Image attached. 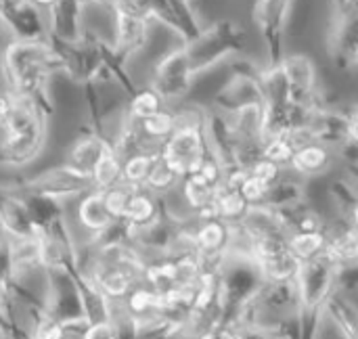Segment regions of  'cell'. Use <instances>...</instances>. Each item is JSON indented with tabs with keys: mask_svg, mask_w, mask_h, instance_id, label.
Returning a JSON list of instances; mask_svg holds the SVG:
<instances>
[{
	"mask_svg": "<svg viewBox=\"0 0 358 339\" xmlns=\"http://www.w3.org/2000/svg\"><path fill=\"white\" fill-rule=\"evenodd\" d=\"M0 69L6 90L15 96L29 99L46 117L52 113L48 96L50 75L63 71L61 57L50 42H19L10 40L0 57Z\"/></svg>",
	"mask_w": 358,
	"mask_h": 339,
	"instance_id": "cell-1",
	"label": "cell"
},
{
	"mask_svg": "<svg viewBox=\"0 0 358 339\" xmlns=\"http://www.w3.org/2000/svg\"><path fill=\"white\" fill-rule=\"evenodd\" d=\"M48 117L29 101L17 96V105L0 128V166L25 168L42 155Z\"/></svg>",
	"mask_w": 358,
	"mask_h": 339,
	"instance_id": "cell-2",
	"label": "cell"
},
{
	"mask_svg": "<svg viewBox=\"0 0 358 339\" xmlns=\"http://www.w3.org/2000/svg\"><path fill=\"white\" fill-rule=\"evenodd\" d=\"M174 132L159 147V157L178 178H182L195 174L210 151L203 132L206 113L197 107H185L174 111Z\"/></svg>",
	"mask_w": 358,
	"mask_h": 339,
	"instance_id": "cell-3",
	"label": "cell"
},
{
	"mask_svg": "<svg viewBox=\"0 0 358 339\" xmlns=\"http://www.w3.org/2000/svg\"><path fill=\"white\" fill-rule=\"evenodd\" d=\"M248 34L233 19H218L212 25H203V29L189 42H182L191 71L195 75L210 71L218 63H222L233 52H241L245 48Z\"/></svg>",
	"mask_w": 358,
	"mask_h": 339,
	"instance_id": "cell-4",
	"label": "cell"
},
{
	"mask_svg": "<svg viewBox=\"0 0 358 339\" xmlns=\"http://www.w3.org/2000/svg\"><path fill=\"white\" fill-rule=\"evenodd\" d=\"M336 273L338 268L325 256L300 264V271L296 275V289L300 296L302 321L317 319L336 287Z\"/></svg>",
	"mask_w": 358,
	"mask_h": 339,
	"instance_id": "cell-5",
	"label": "cell"
},
{
	"mask_svg": "<svg viewBox=\"0 0 358 339\" xmlns=\"http://www.w3.org/2000/svg\"><path fill=\"white\" fill-rule=\"evenodd\" d=\"M264 105V92L260 86V69L252 61H237L233 65V78L214 96V109L231 115L239 109Z\"/></svg>",
	"mask_w": 358,
	"mask_h": 339,
	"instance_id": "cell-6",
	"label": "cell"
},
{
	"mask_svg": "<svg viewBox=\"0 0 358 339\" xmlns=\"http://www.w3.org/2000/svg\"><path fill=\"white\" fill-rule=\"evenodd\" d=\"M294 0H256L252 8L254 23L266 48V67H277L285 55V27L289 23Z\"/></svg>",
	"mask_w": 358,
	"mask_h": 339,
	"instance_id": "cell-7",
	"label": "cell"
},
{
	"mask_svg": "<svg viewBox=\"0 0 358 339\" xmlns=\"http://www.w3.org/2000/svg\"><path fill=\"white\" fill-rule=\"evenodd\" d=\"M193 80H195V73L191 71L185 46H178V48L168 50L155 61L149 86L168 105V103L185 99L193 88Z\"/></svg>",
	"mask_w": 358,
	"mask_h": 339,
	"instance_id": "cell-8",
	"label": "cell"
},
{
	"mask_svg": "<svg viewBox=\"0 0 358 339\" xmlns=\"http://www.w3.org/2000/svg\"><path fill=\"white\" fill-rule=\"evenodd\" d=\"M13 187L31 191V193H40V195H46V197L67 203V201L76 199L78 195L90 191V178L86 174L76 172L67 164H61V166L46 168L34 176H27Z\"/></svg>",
	"mask_w": 358,
	"mask_h": 339,
	"instance_id": "cell-9",
	"label": "cell"
},
{
	"mask_svg": "<svg viewBox=\"0 0 358 339\" xmlns=\"http://www.w3.org/2000/svg\"><path fill=\"white\" fill-rule=\"evenodd\" d=\"M67 203H71V216L65 214V218H67L73 243H90L96 235H101L105 229L113 224L111 216L105 210L103 191L90 189Z\"/></svg>",
	"mask_w": 358,
	"mask_h": 339,
	"instance_id": "cell-10",
	"label": "cell"
},
{
	"mask_svg": "<svg viewBox=\"0 0 358 339\" xmlns=\"http://www.w3.org/2000/svg\"><path fill=\"white\" fill-rule=\"evenodd\" d=\"M2 25L19 42L48 40L46 13L31 0H2Z\"/></svg>",
	"mask_w": 358,
	"mask_h": 339,
	"instance_id": "cell-11",
	"label": "cell"
},
{
	"mask_svg": "<svg viewBox=\"0 0 358 339\" xmlns=\"http://www.w3.org/2000/svg\"><path fill=\"white\" fill-rule=\"evenodd\" d=\"M84 0H52L46 6L48 40L63 44H80L84 38Z\"/></svg>",
	"mask_w": 358,
	"mask_h": 339,
	"instance_id": "cell-12",
	"label": "cell"
},
{
	"mask_svg": "<svg viewBox=\"0 0 358 339\" xmlns=\"http://www.w3.org/2000/svg\"><path fill=\"white\" fill-rule=\"evenodd\" d=\"M109 10L113 13V42L109 44L115 50V55L124 63H128L130 57H134L147 46L151 21L138 15L117 10V8H109Z\"/></svg>",
	"mask_w": 358,
	"mask_h": 339,
	"instance_id": "cell-13",
	"label": "cell"
},
{
	"mask_svg": "<svg viewBox=\"0 0 358 339\" xmlns=\"http://www.w3.org/2000/svg\"><path fill=\"white\" fill-rule=\"evenodd\" d=\"M327 48L334 65L342 71H352L358 63V15L331 17Z\"/></svg>",
	"mask_w": 358,
	"mask_h": 339,
	"instance_id": "cell-14",
	"label": "cell"
},
{
	"mask_svg": "<svg viewBox=\"0 0 358 339\" xmlns=\"http://www.w3.org/2000/svg\"><path fill=\"white\" fill-rule=\"evenodd\" d=\"M336 159L338 157H336L334 149H329L327 145H323L319 140H313L294 151L285 170L302 180H315L319 176L327 174L334 168Z\"/></svg>",
	"mask_w": 358,
	"mask_h": 339,
	"instance_id": "cell-15",
	"label": "cell"
},
{
	"mask_svg": "<svg viewBox=\"0 0 358 339\" xmlns=\"http://www.w3.org/2000/svg\"><path fill=\"white\" fill-rule=\"evenodd\" d=\"M0 233L6 239L36 237V226L31 224L19 193L10 185H0Z\"/></svg>",
	"mask_w": 358,
	"mask_h": 339,
	"instance_id": "cell-16",
	"label": "cell"
},
{
	"mask_svg": "<svg viewBox=\"0 0 358 339\" xmlns=\"http://www.w3.org/2000/svg\"><path fill=\"white\" fill-rule=\"evenodd\" d=\"M111 149V140L103 134H96L92 130H88L86 134L78 136L76 143L69 147L65 161L69 168H73L80 174L90 176L92 168L96 166V161Z\"/></svg>",
	"mask_w": 358,
	"mask_h": 339,
	"instance_id": "cell-17",
	"label": "cell"
},
{
	"mask_svg": "<svg viewBox=\"0 0 358 339\" xmlns=\"http://www.w3.org/2000/svg\"><path fill=\"white\" fill-rule=\"evenodd\" d=\"M289 86V92H315L319 88V73L315 61L304 52H285L277 65Z\"/></svg>",
	"mask_w": 358,
	"mask_h": 339,
	"instance_id": "cell-18",
	"label": "cell"
},
{
	"mask_svg": "<svg viewBox=\"0 0 358 339\" xmlns=\"http://www.w3.org/2000/svg\"><path fill=\"white\" fill-rule=\"evenodd\" d=\"M162 214H164L162 197H155V195H151L145 189H134V193H132V197L128 201L124 220H122L130 229V233H132V243H134L136 233L147 229V226H151L155 220L162 218Z\"/></svg>",
	"mask_w": 358,
	"mask_h": 339,
	"instance_id": "cell-19",
	"label": "cell"
},
{
	"mask_svg": "<svg viewBox=\"0 0 358 339\" xmlns=\"http://www.w3.org/2000/svg\"><path fill=\"white\" fill-rule=\"evenodd\" d=\"M174 126H176V120H174V111L170 107H162L153 115L136 122V128H138L145 149L149 153H159V147L174 132Z\"/></svg>",
	"mask_w": 358,
	"mask_h": 339,
	"instance_id": "cell-20",
	"label": "cell"
},
{
	"mask_svg": "<svg viewBox=\"0 0 358 339\" xmlns=\"http://www.w3.org/2000/svg\"><path fill=\"white\" fill-rule=\"evenodd\" d=\"M193 237H195L197 254L227 252L231 239V226L224 220L193 222Z\"/></svg>",
	"mask_w": 358,
	"mask_h": 339,
	"instance_id": "cell-21",
	"label": "cell"
},
{
	"mask_svg": "<svg viewBox=\"0 0 358 339\" xmlns=\"http://www.w3.org/2000/svg\"><path fill=\"white\" fill-rule=\"evenodd\" d=\"M306 193H308L306 180H302V178H298L285 170V174L277 182L271 185L268 197H266V208H271V210L287 208L292 203L306 199Z\"/></svg>",
	"mask_w": 358,
	"mask_h": 339,
	"instance_id": "cell-22",
	"label": "cell"
},
{
	"mask_svg": "<svg viewBox=\"0 0 358 339\" xmlns=\"http://www.w3.org/2000/svg\"><path fill=\"white\" fill-rule=\"evenodd\" d=\"M252 264L256 266L262 283H287V281H294L300 271V262L289 252L273 256V258L254 260Z\"/></svg>",
	"mask_w": 358,
	"mask_h": 339,
	"instance_id": "cell-23",
	"label": "cell"
},
{
	"mask_svg": "<svg viewBox=\"0 0 358 339\" xmlns=\"http://www.w3.org/2000/svg\"><path fill=\"white\" fill-rule=\"evenodd\" d=\"M327 237L323 231H300L287 235V252L302 264L323 256Z\"/></svg>",
	"mask_w": 358,
	"mask_h": 339,
	"instance_id": "cell-24",
	"label": "cell"
},
{
	"mask_svg": "<svg viewBox=\"0 0 358 339\" xmlns=\"http://www.w3.org/2000/svg\"><path fill=\"white\" fill-rule=\"evenodd\" d=\"M180 199L185 201L187 210L193 214L197 212L199 208H203L206 203L214 201V195H216V189L210 187L201 176L197 174H189V176H182L178 180V187H176Z\"/></svg>",
	"mask_w": 358,
	"mask_h": 339,
	"instance_id": "cell-25",
	"label": "cell"
},
{
	"mask_svg": "<svg viewBox=\"0 0 358 339\" xmlns=\"http://www.w3.org/2000/svg\"><path fill=\"white\" fill-rule=\"evenodd\" d=\"M162 107H166V103L151 86H143V88L136 86L134 92L128 96V103L124 107V115L132 122H141V120L153 115L155 111H159Z\"/></svg>",
	"mask_w": 358,
	"mask_h": 339,
	"instance_id": "cell-26",
	"label": "cell"
},
{
	"mask_svg": "<svg viewBox=\"0 0 358 339\" xmlns=\"http://www.w3.org/2000/svg\"><path fill=\"white\" fill-rule=\"evenodd\" d=\"M90 189L94 191H107L109 187L122 182V157L111 147L92 168L90 172Z\"/></svg>",
	"mask_w": 358,
	"mask_h": 339,
	"instance_id": "cell-27",
	"label": "cell"
},
{
	"mask_svg": "<svg viewBox=\"0 0 358 339\" xmlns=\"http://www.w3.org/2000/svg\"><path fill=\"white\" fill-rule=\"evenodd\" d=\"M159 153H130L122 157V182L141 189Z\"/></svg>",
	"mask_w": 358,
	"mask_h": 339,
	"instance_id": "cell-28",
	"label": "cell"
},
{
	"mask_svg": "<svg viewBox=\"0 0 358 339\" xmlns=\"http://www.w3.org/2000/svg\"><path fill=\"white\" fill-rule=\"evenodd\" d=\"M229 117L231 130L237 140H248V138H260V126H262V105L245 107L239 109Z\"/></svg>",
	"mask_w": 358,
	"mask_h": 339,
	"instance_id": "cell-29",
	"label": "cell"
},
{
	"mask_svg": "<svg viewBox=\"0 0 358 339\" xmlns=\"http://www.w3.org/2000/svg\"><path fill=\"white\" fill-rule=\"evenodd\" d=\"M214 203L218 208V216L220 220H224L227 224H235L241 222L245 212L250 210V205L245 203V199L239 195V191H229L218 187L216 195H214Z\"/></svg>",
	"mask_w": 358,
	"mask_h": 339,
	"instance_id": "cell-30",
	"label": "cell"
},
{
	"mask_svg": "<svg viewBox=\"0 0 358 339\" xmlns=\"http://www.w3.org/2000/svg\"><path fill=\"white\" fill-rule=\"evenodd\" d=\"M178 180L180 178L157 155V159H155V164H153V168H151V172H149V176H147V180H145V185L141 189L149 191L155 197H164V195H168L170 191H174L178 187Z\"/></svg>",
	"mask_w": 358,
	"mask_h": 339,
	"instance_id": "cell-31",
	"label": "cell"
},
{
	"mask_svg": "<svg viewBox=\"0 0 358 339\" xmlns=\"http://www.w3.org/2000/svg\"><path fill=\"white\" fill-rule=\"evenodd\" d=\"M124 306L128 310V315L134 319V321H141L145 317H151V315H157L155 312V291L149 289L147 285L138 283L124 300Z\"/></svg>",
	"mask_w": 358,
	"mask_h": 339,
	"instance_id": "cell-32",
	"label": "cell"
},
{
	"mask_svg": "<svg viewBox=\"0 0 358 339\" xmlns=\"http://www.w3.org/2000/svg\"><path fill=\"white\" fill-rule=\"evenodd\" d=\"M134 193V187H128L124 182H117L113 187H109L107 191H103V201H105V210L111 216L113 222H122L128 201Z\"/></svg>",
	"mask_w": 358,
	"mask_h": 339,
	"instance_id": "cell-33",
	"label": "cell"
},
{
	"mask_svg": "<svg viewBox=\"0 0 358 339\" xmlns=\"http://www.w3.org/2000/svg\"><path fill=\"white\" fill-rule=\"evenodd\" d=\"M294 145L289 143L287 136H277V138H271V140H264L262 143V157L287 168L292 155H294Z\"/></svg>",
	"mask_w": 358,
	"mask_h": 339,
	"instance_id": "cell-34",
	"label": "cell"
},
{
	"mask_svg": "<svg viewBox=\"0 0 358 339\" xmlns=\"http://www.w3.org/2000/svg\"><path fill=\"white\" fill-rule=\"evenodd\" d=\"M268 189H271V185H266V182L258 180L256 176H252V174H250V176L243 180V185H241V189H239V195L245 199V203H248L250 208L266 205Z\"/></svg>",
	"mask_w": 358,
	"mask_h": 339,
	"instance_id": "cell-35",
	"label": "cell"
},
{
	"mask_svg": "<svg viewBox=\"0 0 358 339\" xmlns=\"http://www.w3.org/2000/svg\"><path fill=\"white\" fill-rule=\"evenodd\" d=\"M195 174H197V176H201L210 187L218 189V187L222 185L224 166H222V161H220L212 151H208V153H206V157H203V161H201V166H199V170H197Z\"/></svg>",
	"mask_w": 358,
	"mask_h": 339,
	"instance_id": "cell-36",
	"label": "cell"
},
{
	"mask_svg": "<svg viewBox=\"0 0 358 339\" xmlns=\"http://www.w3.org/2000/svg\"><path fill=\"white\" fill-rule=\"evenodd\" d=\"M250 174L256 176L258 180L266 182V185H273V182H277V180L285 174V168L279 166V164H275V161H271V159H266V157H260V159L250 168Z\"/></svg>",
	"mask_w": 358,
	"mask_h": 339,
	"instance_id": "cell-37",
	"label": "cell"
},
{
	"mask_svg": "<svg viewBox=\"0 0 358 339\" xmlns=\"http://www.w3.org/2000/svg\"><path fill=\"white\" fill-rule=\"evenodd\" d=\"M80 339H115V329L107 319L92 321V323L86 325V329L80 336Z\"/></svg>",
	"mask_w": 358,
	"mask_h": 339,
	"instance_id": "cell-38",
	"label": "cell"
},
{
	"mask_svg": "<svg viewBox=\"0 0 358 339\" xmlns=\"http://www.w3.org/2000/svg\"><path fill=\"white\" fill-rule=\"evenodd\" d=\"M15 105H17V96H15V94H10L8 90L0 92V128H2V126L6 124V120L10 117Z\"/></svg>",
	"mask_w": 358,
	"mask_h": 339,
	"instance_id": "cell-39",
	"label": "cell"
},
{
	"mask_svg": "<svg viewBox=\"0 0 358 339\" xmlns=\"http://www.w3.org/2000/svg\"><path fill=\"white\" fill-rule=\"evenodd\" d=\"M84 2H86V4H88V2H92V4H107V6H111L115 0H84Z\"/></svg>",
	"mask_w": 358,
	"mask_h": 339,
	"instance_id": "cell-40",
	"label": "cell"
},
{
	"mask_svg": "<svg viewBox=\"0 0 358 339\" xmlns=\"http://www.w3.org/2000/svg\"><path fill=\"white\" fill-rule=\"evenodd\" d=\"M31 2H34V4H38L40 8H44V10H46V6H48L52 0H31Z\"/></svg>",
	"mask_w": 358,
	"mask_h": 339,
	"instance_id": "cell-41",
	"label": "cell"
},
{
	"mask_svg": "<svg viewBox=\"0 0 358 339\" xmlns=\"http://www.w3.org/2000/svg\"><path fill=\"white\" fill-rule=\"evenodd\" d=\"M4 25H2V0H0V29H2Z\"/></svg>",
	"mask_w": 358,
	"mask_h": 339,
	"instance_id": "cell-42",
	"label": "cell"
},
{
	"mask_svg": "<svg viewBox=\"0 0 358 339\" xmlns=\"http://www.w3.org/2000/svg\"><path fill=\"white\" fill-rule=\"evenodd\" d=\"M0 339H6V336H4V331H2V327H0Z\"/></svg>",
	"mask_w": 358,
	"mask_h": 339,
	"instance_id": "cell-43",
	"label": "cell"
},
{
	"mask_svg": "<svg viewBox=\"0 0 358 339\" xmlns=\"http://www.w3.org/2000/svg\"><path fill=\"white\" fill-rule=\"evenodd\" d=\"M222 336H224V339H231V338H229V336H227V333H222Z\"/></svg>",
	"mask_w": 358,
	"mask_h": 339,
	"instance_id": "cell-44",
	"label": "cell"
},
{
	"mask_svg": "<svg viewBox=\"0 0 358 339\" xmlns=\"http://www.w3.org/2000/svg\"><path fill=\"white\" fill-rule=\"evenodd\" d=\"M220 2H229V0H220Z\"/></svg>",
	"mask_w": 358,
	"mask_h": 339,
	"instance_id": "cell-45",
	"label": "cell"
},
{
	"mask_svg": "<svg viewBox=\"0 0 358 339\" xmlns=\"http://www.w3.org/2000/svg\"><path fill=\"white\" fill-rule=\"evenodd\" d=\"M29 339H34V338H29Z\"/></svg>",
	"mask_w": 358,
	"mask_h": 339,
	"instance_id": "cell-46",
	"label": "cell"
}]
</instances>
